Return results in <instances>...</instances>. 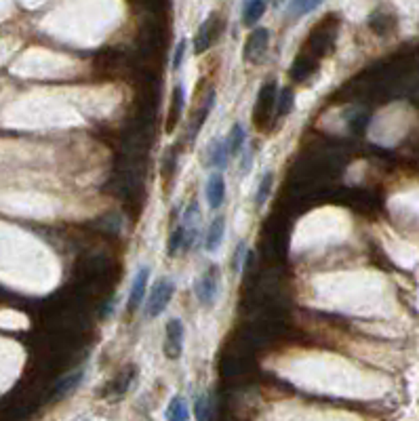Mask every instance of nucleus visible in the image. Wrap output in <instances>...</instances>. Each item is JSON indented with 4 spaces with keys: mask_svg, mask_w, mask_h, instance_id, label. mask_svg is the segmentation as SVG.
<instances>
[{
    "mask_svg": "<svg viewBox=\"0 0 419 421\" xmlns=\"http://www.w3.org/2000/svg\"><path fill=\"white\" fill-rule=\"evenodd\" d=\"M276 3H278V0H276Z\"/></svg>",
    "mask_w": 419,
    "mask_h": 421,
    "instance_id": "obj_23",
    "label": "nucleus"
},
{
    "mask_svg": "<svg viewBox=\"0 0 419 421\" xmlns=\"http://www.w3.org/2000/svg\"><path fill=\"white\" fill-rule=\"evenodd\" d=\"M276 103H278V105H276L278 114H281V116L289 114L291 108H293V91H291V89H283L281 95H278V99H276Z\"/></svg>",
    "mask_w": 419,
    "mask_h": 421,
    "instance_id": "obj_17",
    "label": "nucleus"
},
{
    "mask_svg": "<svg viewBox=\"0 0 419 421\" xmlns=\"http://www.w3.org/2000/svg\"><path fill=\"white\" fill-rule=\"evenodd\" d=\"M85 377H87V373H85V369H78V371H72L69 375H65L55 388H53V392H51V398H55V400H59V398H65V396H69L72 394L74 390H78V385L85 381Z\"/></svg>",
    "mask_w": 419,
    "mask_h": 421,
    "instance_id": "obj_8",
    "label": "nucleus"
},
{
    "mask_svg": "<svg viewBox=\"0 0 419 421\" xmlns=\"http://www.w3.org/2000/svg\"><path fill=\"white\" fill-rule=\"evenodd\" d=\"M224 232H226V219L224 217H215L208 226L206 238H204V249L208 253H213L222 247V240H224Z\"/></svg>",
    "mask_w": 419,
    "mask_h": 421,
    "instance_id": "obj_10",
    "label": "nucleus"
},
{
    "mask_svg": "<svg viewBox=\"0 0 419 421\" xmlns=\"http://www.w3.org/2000/svg\"><path fill=\"white\" fill-rule=\"evenodd\" d=\"M215 21H217V17L215 15H211L208 17L202 25H200V30H198V34H196V39H194V53L196 55H200V53H204L208 47L213 45V34H215Z\"/></svg>",
    "mask_w": 419,
    "mask_h": 421,
    "instance_id": "obj_9",
    "label": "nucleus"
},
{
    "mask_svg": "<svg viewBox=\"0 0 419 421\" xmlns=\"http://www.w3.org/2000/svg\"><path fill=\"white\" fill-rule=\"evenodd\" d=\"M217 287H219V276H217V270L211 268L208 272H204L200 276V280L194 287V293H196V299L202 303V305H213L215 297H217Z\"/></svg>",
    "mask_w": 419,
    "mask_h": 421,
    "instance_id": "obj_4",
    "label": "nucleus"
},
{
    "mask_svg": "<svg viewBox=\"0 0 419 421\" xmlns=\"http://www.w3.org/2000/svg\"><path fill=\"white\" fill-rule=\"evenodd\" d=\"M164 417L171 419V421H180V419L184 421V419H188L190 413H188V404H186V400H184L182 396H173L171 402H169V407H166Z\"/></svg>",
    "mask_w": 419,
    "mask_h": 421,
    "instance_id": "obj_14",
    "label": "nucleus"
},
{
    "mask_svg": "<svg viewBox=\"0 0 419 421\" xmlns=\"http://www.w3.org/2000/svg\"><path fill=\"white\" fill-rule=\"evenodd\" d=\"M226 198V182H224V175L219 171L208 175V182H206V200L211 208H219L222 202Z\"/></svg>",
    "mask_w": 419,
    "mask_h": 421,
    "instance_id": "obj_7",
    "label": "nucleus"
},
{
    "mask_svg": "<svg viewBox=\"0 0 419 421\" xmlns=\"http://www.w3.org/2000/svg\"><path fill=\"white\" fill-rule=\"evenodd\" d=\"M244 142H247V133H244V129L236 122L226 139V146H228V154L230 156H238V152L242 150Z\"/></svg>",
    "mask_w": 419,
    "mask_h": 421,
    "instance_id": "obj_13",
    "label": "nucleus"
},
{
    "mask_svg": "<svg viewBox=\"0 0 419 421\" xmlns=\"http://www.w3.org/2000/svg\"><path fill=\"white\" fill-rule=\"evenodd\" d=\"M228 146L226 142H219V139H215V142L211 144V156H208V164H211L213 169H222L228 160Z\"/></svg>",
    "mask_w": 419,
    "mask_h": 421,
    "instance_id": "obj_15",
    "label": "nucleus"
},
{
    "mask_svg": "<svg viewBox=\"0 0 419 421\" xmlns=\"http://www.w3.org/2000/svg\"><path fill=\"white\" fill-rule=\"evenodd\" d=\"M182 112H184V87L178 85L173 89V95H171V112H169V125H166V131H173L178 125V120L182 118Z\"/></svg>",
    "mask_w": 419,
    "mask_h": 421,
    "instance_id": "obj_11",
    "label": "nucleus"
},
{
    "mask_svg": "<svg viewBox=\"0 0 419 421\" xmlns=\"http://www.w3.org/2000/svg\"><path fill=\"white\" fill-rule=\"evenodd\" d=\"M270 188H272V173H266L264 180H261V184H259L257 196H255L257 206H264V202H266V198H268V194H270Z\"/></svg>",
    "mask_w": 419,
    "mask_h": 421,
    "instance_id": "obj_19",
    "label": "nucleus"
},
{
    "mask_svg": "<svg viewBox=\"0 0 419 421\" xmlns=\"http://www.w3.org/2000/svg\"><path fill=\"white\" fill-rule=\"evenodd\" d=\"M184 53H186V41H180V45L175 47V57H173V69H180L184 61Z\"/></svg>",
    "mask_w": 419,
    "mask_h": 421,
    "instance_id": "obj_21",
    "label": "nucleus"
},
{
    "mask_svg": "<svg viewBox=\"0 0 419 421\" xmlns=\"http://www.w3.org/2000/svg\"><path fill=\"white\" fill-rule=\"evenodd\" d=\"M266 13V0H247L244 5V13H242V23L244 25H253L261 19V15Z\"/></svg>",
    "mask_w": 419,
    "mask_h": 421,
    "instance_id": "obj_12",
    "label": "nucleus"
},
{
    "mask_svg": "<svg viewBox=\"0 0 419 421\" xmlns=\"http://www.w3.org/2000/svg\"><path fill=\"white\" fill-rule=\"evenodd\" d=\"M274 103H276V83L270 80V83H266L261 87L259 97H257V105H255V122H257L259 129L270 118V112L274 108Z\"/></svg>",
    "mask_w": 419,
    "mask_h": 421,
    "instance_id": "obj_5",
    "label": "nucleus"
},
{
    "mask_svg": "<svg viewBox=\"0 0 419 421\" xmlns=\"http://www.w3.org/2000/svg\"><path fill=\"white\" fill-rule=\"evenodd\" d=\"M270 45V32L266 28H257L251 32V36L247 39V45H244V59L251 63H261L266 57Z\"/></svg>",
    "mask_w": 419,
    "mask_h": 421,
    "instance_id": "obj_3",
    "label": "nucleus"
},
{
    "mask_svg": "<svg viewBox=\"0 0 419 421\" xmlns=\"http://www.w3.org/2000/svg\"><path fill=\"white\" fill-rule=\"evenodd\" d=\"M148 280H150V270L148 268H139V272L133 278V285L129 291V301H127V310L135 312L142 301L146 299V291H148Z\"/></svg>",
    "mask_w": 419,
    "mask_h": 421,
    "instance_id": "obj_6",
    "label": "nucleus"
},
{
    "mask_svg": "<svg viewBox=\"0 0 419 421\" xmlns=\"http://www.w3.org/2000/svg\"><path fill=\"white\" fill-rule=\"evenodd\" d=\"M180 251H184V228L182 226L171 234V240H169V255L175 257V253Z\"/></svg>",
    "mask_w": 419,
    "mask_h": 421,
    "instance_id": "obj_18",
    "label": "nucleus"
},
{
    "mask_svg": "<svg viewBox=\"0 0 419 421\" xmlns=\"http://www.w3.org/2000/svg\"><path fill=\"white\" fill-rule=\"evenodd\" d=\"M323 0H293L291 7H289V15L291 17H301L308 15L310 11H314L316 7H321Z\"/></svg>",
    "mask_w": 419,
    "mask_h": 421,
    "instance_id": "obj_16",
    "label": "nucleus"
},
{
    "mask_svg": "<svg viewBox=\"0 0 419 421\" xmlns=\"http://www.w3.org/2000/svg\"><path fill=\"white\" fill-rule=\"evenodd\" d=\"M173 293H175V283L169 278H160L154 283V287L150 289V295L146 299V305H144V314L148 319H156L158 314H162V310L169 305Z\"/></svg>",
    "mask_w": 419,
    "mask_h": 421,
    "instance_id": "obj_1",
    "label": "nucleus"
},
{
    "mask_svg": "<svg viewBox=\"0 0 419 421\" xmlns=\"http://www.w3.org/2000/svg\"><path fill=\"white\" fill-rule=\"evenodd\" d=\"M244 249H247V244H244V242H240L238 244V247H236V253H234V272H238V263H240V259L244 257Z\"/></svg>",
    "mask_w": 419,
    "mask_h": 421,
    "instance_id": "obj_22",
    "label": "nucleus"
},
{
    "mask_svg": "<svg viewBox=\"0 0 419 421\" xmlns=\"http://www.w3.org/2000/svg\"><path fill=\"white\" fill-rule=\"evenodd\" d=\"M184 337L186 329L184 323L178 319H171L166 323V339H164V354L169 360H178L184 352Z\"/></svg>",
    "mask_w": 419,
    "mask_h": 421,
    "instance_id": "obj_2",
    "label": "nucleus"
},
{
    "mask_svg": "<svg viewBox=\"0 0 419 421\" xmlns=\"http://www.w3.org/2000/svg\"><path fill=\"white\" fill-rule=\"evenodd\" d=\"M206 409H208L206 396H198V398H196V419H208Z\"/></svg>",
    "mask_w": 419,
    "mask_h": 421,
    "instance_id": "obj_20",
    "label": "nucleus"
}]
</instances>
